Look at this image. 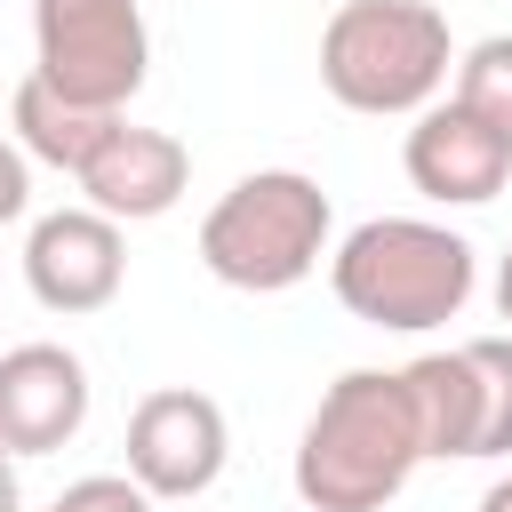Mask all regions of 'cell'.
<instances>
[{
	"label": "cell",
	"instance_id": "cell-4",
	"mask_svg": "<svg viewBox=\"0 0 512 512\" xmlns=\"http://www.w3.org/2000/svg\"><path fill=\"white\" fill-rule=\"evenodd\" d=\"M328 192L304 168H256L200 216V264L240 296H280L328 256Z\"/></svg>",
	"mask_w": 512,
	"mask_h": 512
},
{
	"label": "cell",
	"instance_id": "cell-5",
	"mask_svg": "<svg viewBox=\"0 0 512 512\" xmlns=\"http://www.w3.org/2000/svg\"><path fill=\"white\" fill-rule=\"evenodd\" d=\"M152 72V32L136 0H32V80L88 112H128Z\"/></svg>",
	"mask_w": 512,
	"mask_h": 512
},
{
	"label": "cell",
	"instance_id": "cell-3",
	"mask_svg": "<svg viewBox=\"0 0 512 512\" xmlns=\"http://www.w3.org/2000/svg\"><path fill=\"white\" fill-rule=\"evenodd\" d=\"M448 16L432 0H344L320 32V88L344 112L400 120L424 112L448 80Z\"/></svg>",
	"mask_w": 512,
	"mask_h": 512
},
{
	"label": "cell",
	"instance_id": "cell-20",
	"mask_svg": "<svg viewBox=\"0 0 512 512\" xmlns=\"http://www.w3.org/2000/svg\"><path fill=\"white\" fill-rule=\"evenodd\" d=\"M48 512H56V504H48Z\"/></svg>",
	"mask_w": 512,
	"mask_h": 512
},
{
	"label": "cell",
	"instance_id": "cell-1",
	"mask_svg": "<svg viewBox=\"0 0 512 512\" xmlns=\"http://www.w3.org/2000/svg\"><path fill=\"white\" fill-rule=\"evenodd\" d=\"M416 464H424V440H416L400 368H344L296 440V496L304 512H384Z\"/></svg>",
	"mask_w": 512,
	"mask_h": 512
},
{
	"label": "cell",
	"instance_id": "cell-8",
	"mask_svg": "<svg viewBox=\"0 0 512 512\" xmlns=\"http://www.w3.org/2000/svg\"><path fill=\"white\" fill-rule=\"evenodd\" d=\"M400 168H408V184H416L424 200H440V208H480V200H496V192L512 184V144L448 96V104H424V112H416V128H408V144H400Z\"/></svg>",
	"mask_w": 512,
	"mask_h": 512
},
{
	"label": "cell",
	"instance_id": "cell-19",
	"mask_svg": "<svg viewBox=\"0 0 512 512\" xmlns=\"http://www.w3.org/2000/svg\"><path fill=\"white\" fill-rule=\"evenodd\" d=\"M480 512H512V472H504V480H496V488L480 496Z\"/></svg>",
	"mask_w": 512,
	"mask_h": 512
},
{
	"label": "cell",
	"instance_id": "cell-15",
	"mask_svg": "<svg viewBox=\"0 0 512 512\" xmlns=\"http://www.w3.org/2000/svg\"><path fill=\"white\" fill-rule=\"evenodd\" d=\"M56 512H152V496L128 480V472H88L56 496Z\"/></svg>",
	"mask_w": 512,
	"mask_h": 512
},
{
	"label": "cell",
	"instance_id": "cell-2",
	"mask_svg": "<svg viewBox=\"0 0 512 512\" xmlns=\"http://www.w3.org/2000/svg\"><path fill=\"white\" fill-rule=\"evenodd\" d=\"M472 240L448 232V224H424V216H368L336 240L328 256V288L352 320L368 328H400V336H424L440 320H456L472 304Z\"/></svg>",
	"mask_w": 512,
	"mask_h": 512
},
{
	"label": "cell",
	"instance_id": "cell-6",
	"mask_svg": "<svg viewBox=\"0 0 512 512\" xmlns=\"http://www.w3.org/2000/svg\"><path fill=\"white\" fill-rule=\"evenodd\" d=\"M224 456H232V424H224V408L208 392L160 384V392L136 400V416H128V480L152 504L208 496L224 480Z\"/></svg>",
	"mask_w": 512,
	"mask_h": 512
},
{
	"label": "cell",
	"instance_id": "cell-18",
	"mask_svg": "<svg viewBox=\"0 0 512 512\" xmlns=\"http://www.w3.org/2000/svg\"><path fill=\"white\" fill-rule=\"evenodd\" d=\"M496 312L512 320V248H504V264H496Z\"/></svg>",
	"mask_w": 512,
	"mask_h": 512
},
{
	"label": "cell",
	"instance_id": "cell-12",
	"mask_svg": "<svg viewBox=\"0 0 512 512\" xmlns=\"http://www.w3.org/2000/svg\"><path fill=\"white\" fill-rule=\"evenodd\" d=\"M120 120H128V112H88V104L56 96L48 80H24V88L8 96L16 152H24V160H48V168H64V176H80V168L96 160V144H104Z\"/></svg>",
	"mask_w": 512,
	"mask_h": 512
},
{
	"label": "cell",
	"instance_id": "cell-14",
	"mask_svg": "<svg viewBox=\"0 0 512 512\" xmlns=\"http://www.w3.org/2000/svg\"><path fill=\"white\" fill-rule=\"evenodd\" d=\"M464 360L480 376V440H472V456H512V336H472Z\"/></svg>",
	"mask_w": 512,
	"mask_h": 512
},
{
	"label": "cell",
	"instance_id": "cell-13",
	"mask_svg": "<svg viewBox=\"0 0 512 512\" xmlns=\"http://www.w3.org/2000/svg\"><path fill=\"white\" fill-rule=\"evenodd\" d=\"M456 104L512 144V32H488L456 56Z\"/></svg>",
	"mask_w": 512,
	"mask_h": 512
},
{
	"label": "cell",
	"instance_id": "cell-7",
	"mask_svg": "<svg viewBox=\"0 0 512 512\" xmlns=\"http://www.w3.org/2000/svg\"><path fill=\"white\" fill-rule=\"evenodd\" d=\"M120 280H128V240H120L112 216H96V208H56V216H40V224L24 232V288H32L48 312H64V320L104 312V304L120 296Z\"/></svg>",
	"mask_w": 512,
	"mask_h": 512
},
{
	"label": "cell",
	"instance_id": "cell-16",
	"mask_svg": "<svg viewBox=\"0 0 512 512\" xmlns=\"http://www.w3.org/2000/svg\"><path fill=\"white\" fill-rule=\"evenodd\" d=\"M24 208H32V160L0 136V224H16Z\"/></svg>",
	"mask_w": 512,
	"mask_h": 512
},
{
	"label": "cell",
	"instance_id": "cell-9",
	"mask_svg": "<svg viewBox=\"0 0 512 512\" xmlns=\"http://www.w3.org/2000/svg\"><path fill=\"white\" fill-rule=\"evenodd\" d=\"M88 424V368L64 344H16L0 352V448L48 456Z\"/></svg>",
	"mask_w": 512,
	"mask_h": 512
},
{
	"label": "cell",
	"instance_id": "cell-10",
	"mask_svg": "<svg viewBox=\"0 0 512 512\" xmlns=\"http://www.w3.org/2000/svg\"><path fill=\"white\" fill-rule=\"evenodd\" d=\"M72 184L88 192L96 216H112V224H152V216H168V208L184 200V184H192V152H184L168 128H136V120H120Z\"/></svg>",
	"mask_w": 512,
	"mask_h": 512
},
{
	"label": "cell",
	"instance_id": "cell-11",
	"mask_svg": "<svg viewBox=\"0 0 512 512\" xmlns=\"http://www.w3.org/2000/svg\"><path fill=\"white\" fill-rule=\"evenodd\" d=\"M400 392H408V416H416L424 456H440V464L448 456H472V440H480V376H472L464 344L408 360L400 368Z\"/></svg>",
	"mask_w": 512,
	"mask_h": 512
},
{
	"label": "cell",
	"instance_id": "cell-17",
	"mask_svg": "<svg viewBox=\"0 0 512 512\" xmlns=\"http://www.w3.org/2000/svg\"><path fill=\"white\" fill-rule=\"evenodd\" d=\"M0 512H24V488H16V456L0 448Z\"/></svg>",
	"mask_w": 512,
	"mask_h": 512
}]
</instances>
